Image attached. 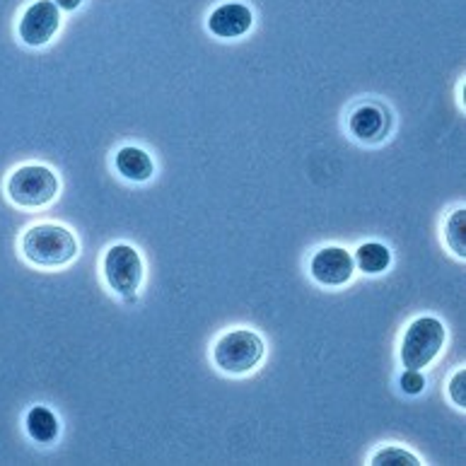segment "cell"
Instances as JSON below:
<instances>
[{"label":"cell","instance_id":"cell-13","mask_svg":"<svg viewBox=\"0 0 466 466\" xmlns=\"http://www.w3.org/2000/svg\"><path fill=\"white\" fill-rule=\"evenodd\" d=\"M464 225H466V210L457 208L452 216L447 218L445 223V242L454 251V257H466V242H464Z\"/></svg>","mask_w":466,"mask_h":466},{"label":"cell","instance_id":"cell-1","mask_svg":"<svg viewBox=\"0 0 466 466\" xmlns=\"http://www.w3.org/2000/svg\"><path fill=\"white\" fill-rule=\"evenodd\" d=\"M20 251L32 266L63 268L77 257V239L63 225L39 223L22 235Z\"/></svg>","mask_w":466,"mask_h":466},{"label":"cell","instance_id":"cell-14","mask_svg":"<svg viewBox=\"0 0 466 466\" xmlns=\"http://www.w3.org/2000/svg\"><path fill=\"white\" fill-rule=\"evenodd\" d=\"M372 466H420V460H418L416 454L406 452L401 447H382L380 452L372 454V460H370Z\"/></svg>","mask_w":466,"mask_h":466},{"label":"cell","instance_id":"cell-9","mask_svg":"<svg viewBox=\"0 0 466 466\" xmlns=\"http://www.w3.org/2000/svg\"><path fill=\"white\" fill-rule=\"evenodd\" d=\"M349 128L355 138L362 140V143H377L390 131V116H387L382 106L362 105L350 114Z\"/></svg>","mask_w":466,"mask_h":466},{"label":"cell","instance_id":"cell-10","mask_svg":"<svg viewBox=\"0 0 466 466\" xmlns=\"http://www.w3.org/2000/svg\"><path fill=\"white\" fill-rule=\"evenodd\" d=\"M114 165H116L118 175L128 181H136V184L147 181L155 175L153 157H150L143 147L136 146L121 147L116 153V157H114Z\"/></svg>","mask_w":466,"mask_h":466},{"label":"cell","instance_id":"cell-6","mask_svg":"<svg viewBox=\"0 0 466 466\" xmlns=\"http://www.w3.org/2000/svg\"><path fill=\"white\" fill-rule=\"evenodd\" d=\"M61 7L54 0H35L32 5L22 13L17 35L27 46H46L61 29Z\"/></svg>","mask_w":466,"mask_h":466},{"label":"cell","instance_id":"cell-5","mask_svg":"<svg viewBox=\"0 0 466 466\" xmlns=\"http://www.w3.org/2000/svg\"><path fill=\"white\" fill-rule=\"evenodd\" d=\"M143 258L140 251L131 244H114L109 247L102 261V273H105L106 286L112 288L116 295L133 299L143 283Z\"/></svg>","mask_w":466,"mask_h":466},{"label":"cell","instance_id":"cell-4","mask_svg":"<svg viewBox=\"0 0 466 466\" xmlns=\"http://www.w3.org/2000/svg\"><path fill=\"white\" fill-rule=\"evenodd\" d=\"M445 324L435 317H418L406 327L399 358L406 370H423L432 365L440 350L445 349Z\"/></svg>","mask_w":466,"mask_h":466},{"label":"cell","instance_id":"cell-7","mask_svg":"<svg viewBox=\"0 0 466 466\" xmlns=\"http://www.w3.org/2000/svg\"><path fill=\"white\" fill-rule=\"evenodd\" d=\"M355 273L353 254L343 247H324L309 261V276L324 288L346 286Z\"/></svg>","mask_w":466,"mask_h":466},{"label":"cell","instance_id":"cell-2","mask_svg":"<svg viewBox=\"0 0 466 466\" xmlns=\"http://www.w3.org/2000/svg\"><path fill=\"white\" fill-rule=\"evenodd\" d=\"M266 353L264 339L251 329H232L213 346V362L225 375H249L261 365Z\"/></svg>","mask_w":466,"mask_h":466},{"label":"cell","instance_id":"cell-11","mask_svg":"<svg viewBox=\"0 0 466 466\" xmlns=\"http://www.w3.org/2000/svg\"><path fill=\"white\" fill-rule=\"evenodd\" d=\"M25 425H27L29 438L39 442V445H51L58 438V432H61V423H58L56 413L46 409V406H32Z\"/></svg>","mask_w":466,"mask_h":466},{"label":"cell","instance_id":"cell-16","mask_svg":"<svg viewBox=\"0 0 466 466\" xmlns=\"http://www.w3.org/2000/svg\"><path fill=\"white\" fill-rule=\"evenodd\" d=\"M464 382H466V370H457L452 380H450V387H447V391H450V399H452V404L457 406V409H464L466 406Z\"/></svg>","mask_w":466,"mask_h":466},{"label":"cell","instance_id":"cell-17","mask_svg":"<svg viewBox=\"0 0 466 466\" xmlns=\"http://www.w3.org/2000/svg\"><path fill=\"white\" fill-rule=\"evenodd\" d=\"M54 3H56L58 7H61V10H77V7L83 5V0H54Z\"/></svg>","mask_w":466,"mask_h":466},{"label":"cell","instance_id":"cell-15","mask_svg":"<svg viewBox=\"0 0 466 466\" xmlns=\"http://www.w3.org/2000/svg\"><path fill=\"white\" fill-rule=\"evenodd\" d=\"M399 387L404 394H410V397H416L420 391L425 390V377L420 370H404V375L399 377Z\"/></svg>","mask_w":466,"mask_h":466},{"label":"cell","instance_id":"cell-8","mask_svg":"<svg viewBox=\"0 0 466 466\" xmlns=\"http://www.w3.org/2000/svg\"><path fill=\"white\" fill-rule=\"evenodd\" d=\"M254 25V15L244 3H223L208 15V29L218 39H239Z\"/></svg>","mask_w":466,"mask_h":466},{"label":"cell","instance_id":"cell-3","mask_svg":"<svg viewBox=\"0 0 466 466\" xmlns=\"http://www.w3.org/2000/svg\"><path fill=\"white\" fill-rule=\"evenodd\" d=\"M61 191V181L54 169L44 165H22L7 177V198L20 208H44Z\"/></svg>","mask_w":466,"mask_h":466},{"label":"cell","instance_id":"cell-12","mask_svg":"<svg viewBox=\"0 0 466 466\" xmlns=\"http://www.w3.org/2000/svg\"><path fill=\"white\" fill-rule=\"evenodd\" d=\"M355 268H360L365 276H377L384 273L391 264V251L380 242H365L360 244L353 254Z\"/></svg>","mask_w":466,"mask_h":466}]
</instances>
